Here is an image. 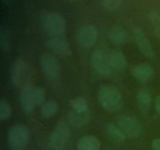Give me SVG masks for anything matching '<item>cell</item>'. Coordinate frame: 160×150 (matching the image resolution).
<instances>
[{"mask_svg":"<svg viewBox=\"0 0 160 150\" xmlns=\"http://www.w3.org/2000/svg\"><path fill=\"white\" fill-rule=\"evenodd\" d=\"M67 119L70 124L74 128H81L86 126L90 120V112L89 110L84 112H78L72 110L67 115Z\"/></svg>","mask_w":160,"mask_h":150,"instance_id":"obj_15","label":"cell"},{"mask_svg":"<svg viewBox=\"0 0 160 150\" xmlns=\"http://www.w3.org/2000/svg\"><path fill=\"white\" fill-rule=\"evenodd\" d=\"M40 63L44 73L51 78H55L60 71L59 62L57 59L48 53H44L40 57Z\"/></svg>","mask_w":160,"mask_h":150,"instance_id":"obj_9","label":"cell"},{"mask_svg":"<svg viewBox=\"0 0 160 150\" xmlns=\"http://www.w3.org/2000/svg\"><path fill=\"white\" fill-rule=\"evenodd\" d=\"M33 97H34V101L36 106H42L45 102V90L42 87H34L33 88Z\"/></svg>","mask_w":160,"mask_h":150,"instance_id":"obj_25","label":"cell"},{"mask_svg":"<svg viewBox=\"0 0 160 150\" xmlns=\"http://www.w3.org/2000/svg\"><path fill=\"white\" fill-rule=\"evenodd\" d=\"M148 20L152 23L155 34L160 39V13L156 10H151L148 13Z\"/></svg>","mask_w":160,"mask_h":150,"instance_id":"obj_21","label":"cell"},{"mask_svg":"<svg viewBox=\"0 0 160 150\" xmlns=\"http://www.w3.org/2000/svg\"><path fill=\"white\" fill-rule=\"evenodd\" d=\"M108 54L113 71H123L127 68L128 61L122 52L117 49H109Z\"/></svg>","mask_w":160,"mask_h":150,"instance_id":"obj_14","label":"cell"},{"mask_svg":"<svg viewBox=\"0 0 160 150\" xmlns=\"http://www.w3.org/2000/svg\"><path fill=\"white\" fill-rule=\"evenodd\" d=\"M1 2L3 5H5V6H8V5L10 4L12 0H1Z\"/></svg>","mask_w":160,"mask_h":150,"instance_id":"obj_29","label":"cell"},{"mask_svg":"<svg viewBox=\"0 0 160 150\" xmlns=\"http://www.w3.org/2000/svg\"><path fill=\"white\" fill-rule=\"evenodd\" d=\"M109 38L115 45H123L127 41L126 31L120 25H115L109 29Z\"/></svg>","mask_w":160,"mask_h":150,"instance_id":"obj_18","label":"cell"},{"mask_svg":"<svg viewBox=\"0 0 160 150\" xmlns=\"http://www.w3.org/2000/svg\"><path fill=\"white\" fill-rule=\"evenodd\" d=\"M70 106H71L73 110L78 111V112H84V111L88 110L87 101L85 100V98H82V97H78V98H75L71 100Z\"/></svg>","mask_w":160,"mask_h":150,"instance_id":"obj_24","label":"cell"},{"mask_svg":"<svg viewBox=\"0 0 160 150\" xmlns=\"http://www.w3.org/2000/svg\"><path fill=\"white\" fill-rule=\"evenodd\" d=\"M78 150H100L101 142L93 135H86L81 138L77 144Z\"/></svg>","mask_w":160,"mask_h":150,"instance_id":"obj_16","label":"cell"},{"mask_svg":"<svg viewBox=\"0 0 160 150\" xmlns=\"http://www.w3.org/2000/svg\"><path fill=\"white\" fill-rule=\"evenodd\" d=\"M133 37L136 44L138 46L141 52L147 58H153L155 56V52L152 46L151 45V42L148 40L147 36L143 32L141 28H134L133 30Z\"/></svg>","mask_w":160,"mask_h":150,"instance_id":"obj_8","label":"cell"},{"mask_svg":"<svg viewBox=\"0 0 160 150\" xmlns=\"http://www.w3.org/2000/svg\"><path fill=\"white\" fill-rule=\"evenodd\" d=\"M40 20L43 29L52 37H59L67 31V21L58 12L44 11L41 13Z\"/></svg>","mask_w":160,"mask_h":150,"instance_id":"obj_2","label":"cell"},{"mask_svg":"<svg viewBox=\"0 0 160 150\" xmlns=\"http://www.w3.org/2000/svg\"><path fill=\"white\" fill-rule=\"evenodd\" d=\"M67 1H69V2H76V1H78V0H67Z\"/></svg>","mask_w":160,"mask_h":150,"instance_id":"obj_30","label":"cell"},{"mask_svg":"<svg viewBox=\"0 0 160 150\" xmlns=\"http://www.w3.org/2000/svg\"><path fill=\"white\" fill-rule=\"evenodd\" d=\"M156 109L157 113L160 116V95H158L156 98Z\"/></svg>","mask_w":160,"mask_h":150,"instance_id":"obj_28","label":"cell"},{"mask_svg":"<svg viewBox=\"0 0 160 150\" xmlns=\"http://www.w3.org/2000/svg\"><path fill=\"white\" fill-rule=\"evenodd\" d=\"M106 134H107L109 138L112 142H116V143L123 142L126 139V135L123 134V132L120 129V128L112 124V123H109L107 125Z\"/></svg>","mask_w":160,"mask_h":150,"instance_id":"obj_19","label":"cell"},{"mask_svg":"<svg viewBox=\"0 0 160 150\" xmlns=\"http://www.w3.org/2000/svg\"><path fill=\"white\" fill-rule=\"evenodd\" d=\"M92 63L94 70L98 74L108 76L113 73V70L109 61L108 50L96 48L92 56Z\"/></svg>","mask_w":160,"mask_h":150,"instance_id":"obj_5","label":"cell"},{"mask_svg":"<svg viewBox=\"0 0 160 150\" xmlns=\"http://www.w3.org/2000/svg\"><path fill=\"white\" fill-rule=\"evenodd\" d=\"M12 112L10 104L6 100L2 99L0 102V120L2 121L8 120L11 117Z\"/></svg>","mask_w":160,"mask_h":150,"instance_id":"obj_23","label":"cell"},{"mask_svg":"<svg viewBox=\"0 0 160 150\" xmlns=\"http://www.w3.org/2000/svg\"><path fill=\"white\" fill-rule=\"evenodd\" d=\"M98 38V30L94 25L88 24L79 28L77 33V39L80 45L84 48L93 46Z\"/></svg>","mask_w":160,"mask_h":150,"instance_id":"obj_7","label":"cell"},{"mask_svg":"<svg viewBox=\"0 0 160 150\" xmlns=\"http://www.w3.org/2000/svg\"><path fill=\"white\" fill-rule=\"evenodd\" d=\"M70 137V130L68 123L60 120L56 125L49 136V144L53 150H63Z\"/></svg>","mask_w":160,"mask_h":150,"instance_id":"obj_4","label":"cell"},{"mask_svg":"<svg viewBox=\"0 0 160 150\" xmlns=\"http://www.w3.org/2000/svg\"><path fill=\"white\" fill-rule=\"evenodd\" d=\"M152 148L153 150H160V138H156L152 142Z\"/></svg>","mask_w":160,"mask_h":150,"instance_id":"obj_27","label":"cell"},{"mask_svg":"<svg viewBox=\"0 0 160 150\" xmlns=\"http://www.w3.org/2000/svg\"><path fill=\"white\" fill-rule=\"evenodd\" d=\"M137 102L139 109L145 112L149 109L152 102V95L146 88H142L137 92Z\"/></svg>","mask_w":160,"mask_h":150,"instance_id":"obj_17","label":"cell"},{"mask_svg":"<svg viewBox=\"0 0 160 150\" xmlns=\"http://www.w3.org/2000/svg\"><path fill=\"white\" fill-rule=\"evenodd\" d=\"M29 141L30 131L24 125H15L8 132L7 142L12 150H23L28 145Z\"/></svg>","mask_w":160,"mask_h":150,"instance_id":"obj_3","label":"cell"},{"mask_svg":"<svg viewBox=\"0 0 160 150\" xmlns=\"http://www.w3.org/2000/svg\"><path fill=\"white\" fill-rule=\"evenodd\" d=\"M117 125L128 138H135L143 131L142 123L136 117L129 115H122L117 120Z\"/></svg>","mask_w":160,"mask_h":150,"instance_id":"obj_6","label":"cell"},{"mask_svg":"<svg viewBox=\"0 0 160 150\" xmlns=\"http://www.w3.org/2000/svg\"><path fill=\"white\" fill-rule=\"evenodd\" d=\"M59 109V106L56 102L53 100L45 102L41 106V113L45 118H50L56 115Z\"/></svg>","mask_w":160,"mask_h":150,"instance_id":"obj_20","label":"cell"},{"mask_svg":"<svg viewBox=\"0 0 160 150\" xmlns=\"http://www.w3.org/2000/svg\"><path fill=\"white\" fill-rule=\"evenodd\" d=\"M47 48L57 56L67 57L71 55V50L68 43L59 37H51L46 42Z\"/></svg>","mask_w":160,"mask_h":150,"instance_id":"obj_10","label":"cell"},{"mask_svg":"<svg viewBox=\"0 0 160 150\" xmlns=\"http://www.w3.org/2000/svg\"><path fill=\"white\" fill-rule=\"evenodd\" d=\"M10 33L7 28L2 27L0 29V47L2 52L7 51L10 44Z\"/></svg>","mask_w":160,"mask_h":150,"instance_id":"obj_22","label":"cell"},{"mask_svg":"<svg viewBox=\"0 0 160 150\" xmlns=\"http://www.w3.org/2000/svg\"><path fill=\"white\" fill-rule=\"evenodd\" d=\"M33 88L29 83H27L23 85L20 90V104L23 110L26 112H31L34 109L35 103L33 97Z\"/></svg>","mask_w":160,"mask_h":150,"instance_id":"obj_12","label":"cell"},{"mask_svg":"<svg viewBox=\"0 0 160 150\" xmlns=\"http://www.w3.org/2000/svg\"><path fill=\"white\" fill-rule=\"evenodd\" d=\"M131 73L138 81L141 82H147L151 81L155 74L154 69L147 62H141L136 64L131 68Z\"/></svg>","mask_w":160,"mask_h":150,"instance_id":"obj_11","label":"cell"},{"mask_svg":"<svg viewBox=\"0 0 160 150\" xmlns=\"http://www.w3.org/2000/svg\"><path fill=\"white\" fill-rule=\"evenodd\" d=\"M98 97L102 107L107 112H117L123 106L121 92L117 87L111 84L102 85L98 89Z\"/></svg>","mask_w":160,"mask_h":150,"instance_id":"obj_1","label":"cell"},{"mask_svg":"<svg viewBox=\"0 0 160 150\" xmlns=\"http://www.w3.org/2000/svg\"><path fill=\"white\" fill-rule=\"evenodd\" d=\"M123 0H102V4L103 8L109 12L117 10L123 3Z\"/></svg>","mask_w":160,"mask_h":150,"instance_id":"obj_26","label":"cell"},{"mask_svg":"<svg viewBox=\"0 0 160 150\" xmlns=\"http://www.w3.org/2000/svg\"><path fill=\"white\" fill-rule=\"evenodd\" d=\"M26 69V62L23 59H17L14 61L10 68V81L12 85L15 87L20 85Z\"/></svg>","mask_w":160,"mask_h":150,"instance_id":"obj_13","label":"cell"}]
</instances>
